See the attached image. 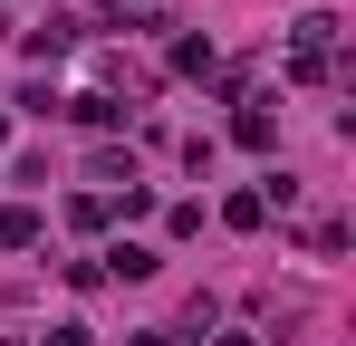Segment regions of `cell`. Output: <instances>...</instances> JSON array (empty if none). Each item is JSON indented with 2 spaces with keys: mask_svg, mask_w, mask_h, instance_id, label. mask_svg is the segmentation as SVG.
<instances>
[{
  "mask_svg": "<svg viewBox=\"0 0 356 346\" xmlns=\"http://www.w3.org/2000/svg\"><path fill=\"white\" fill-rule=\"evenodd\" d=\"M49 346H87V337H77V327H49Z\"/></svg>",
  "mask_w": 356,
  "mask_h": 346,
  "instance_id": "1",
  "label": "cell"
},
{
  "mask_svg": "<svg viewBox=\"0 0 356 346\" xmlns=\"http://www.w3.org/2000/svg\"><path fill=\"white\" fill-rule=\"evenodd\" d=\"M222 346H250V337H222Z\"/></svg>",
  "mask_w": 356,
  "mask_h": 346,
  "instance_id": "2",
  "label": "cell"
}]
</instances>
